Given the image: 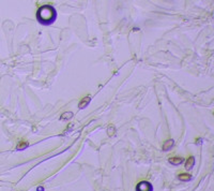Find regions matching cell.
<instances>
[{
    "instance_id": "obj_1",
    "label": "cell",
    "mask_w": 214,
    "mask_h": 191,
    "mask_svg": "<svg viewBox=\"0 0 214 191\" xmlns=\"http://www.w3.org/2000/svg\"><path fill=\"white\" fill-rule=\"evenodd\" d=\"M57 18V12L56 10L54 9V7L49 6L48 7V11H46V4L45 6L41 7L39 10H37V19L39 21V23L42 25H48L53 24Z\"/></svg>"
},
{
    "instance_id": "obj_2",
    "label": "cell",
    "mask_w": 214,
    "mask_h": 191,
    "mask_svg": "<svg viewBox=\"0 0 214 191\" xmlns=\"http://www.w3.org/2000/svg\"><path fill=\"white\" fill-rule=\"evenodd\" d=\"M136 191H153V186L147 180H142L137 184Z\"/></svg>"
},
{
    "instance_id": "obj_3",
    "label": "cell",
    "mask_w": 214,
    "mask_h": 191,
    "mask_svg": "<svg viewBox=\"0 0 214 191\" xmlns=\"http://www.w3.org/2000/svg\"><path fill=\"white\" fill-rule=\"evenodd\" d=\"M168 162L171 164V165H174V167H177V165H180L181 163H183L184 162V159L182 158V157H171V158L168 159Z\"/></svg>"
},
{
    "instance_id": "obj_4",
    "label": "cell",
    "mask_w": 214,
    "mask_h": 191,
    "mask_svg": "<svg viewBox=\"0 0 214 191\" xmlns=\"http://www.w3.org/2000/svg\"><path fill=\"white\" fill-rule=\"evenodd\" d=\"M194 164H195V158L193 156H190L186 159V161H185V169L191 170L193 167H194Z\"/></svg>"
},
{
    "instance_id": "obj_5",
    "label": "cell",
    "mask_w": 214,
    "mask_h": 191,
    "mask_svg": "<svg viewBox=\"0 0 214 191\" xmlns=\"http://www.w3.org/2000/svg\"><path fill=\"white\" fill-rule=\"evenodd\" d=\"M90 101H91V97H90V96L83 98V99H81V101L79 102V104H78V106H79V108H85L86 106H88V105H89Z\"/></svg>"
},
{
    "instance_id": "obj_6",
    "label": "cell",
    "mask_w": 214,
    "mask_h": 191,
    "mask_svg": "<svg viewBox=\"0 0 214 191\" xmlns=\"http://www.w3.org/2000/svg\"><path fill=\"white\" fill-rule=\"evenodd\" d=\"M178 178L180 179V181H183V183H186V181H190L192 179V176H191L188 173H181L179 174Z\"/></svg>"
},
{
    "instance_id": "obj_7",
    "label": "cell",
    "mask_w": 214,
    "mask_h": 191,
    "mask_svg": "<svg viewBox=\"0 0 214 191\" xmlns=\"http://www.w3.org/2000/svg\"><path fill=\"white\" fill-rule=\"evenodd\" d=\"M174 140H167L163 144V147H162V148H163L164 151H168L169 149H171V147L174 146Z\"/></svg>"
},
{
    "instance_id": "obj_8",
    "label": "cell",
    "mask_w": 214,
    "mask_h": 191,
    "mask_svg": "<svg viewBox=\"0 0 214 191\" xmlns=\"http://www.w3.org/2000/svg\"><path fill=\"white\" fill-rule=\"evenodd\" d=\"M27 146H28V143H27L26 141H21V142H19L18 145H17V149H18V150H23Z\"/></svg>"
},
{
    "instance_id": "obj_9",
    "label": "cell",
    "mask_w": 214,
    "mask_h": 191,
    "mask_svg": "<svg viewBox=\"0 0 214 191\" xmlns=\"http://www.w3.org/2000/svg\"><path fill=\"white\" fill-rule=\"evenodd\" d=\"M114 134H115V126L111 125V126L108 127V135L111 136V135H114Z\"/></svg>"
},
{
    "instance_id": "obj_10",
    "label": "cell",
    "mask_w": 214,
    "mask_h": 191,
    "mask_svg": "<svg viewBox=\"0 0 214 191\" xmlns=\"http://www.w3.org/2000/svg\"><path fill=\"white\" fill-rule=\"evenodd\" d=\"M73 116L72 113H64L63 115L61 116V119H67V118H71Z\"/></svg>"
},
{
    "instance_id": "obj_11",
    "label": "cell",
    "mask_w": 214,
    "mask_h": 191,
    "mask_svg": "<svg viewBox=\"0 0 214 191\" xmlns=\"http://www.w3.org/2000/svg\"><path fill=\"white\" fill-rule=\"evenodd\" d=\"M37 191H44V188H43L42 186H40V187H37Z\"/></svg>"
}]
</instances>
